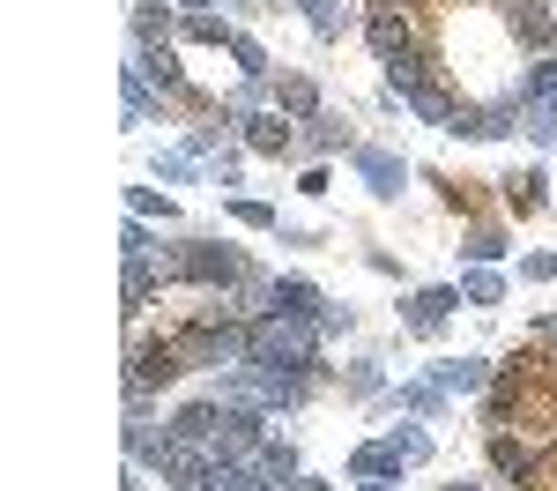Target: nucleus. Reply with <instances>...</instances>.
Masks as SVG:
<instances>
[{"label":"nucleus","instance_id":"423d86ee","mask_svg":"<svg viewBox=\"0 0 557 491\" xmlns=\"http://www.w3.org/2000/svg\"><path fill=\"white\" fill-rule=\"evenodd\" d=\"M275 306H283V312H312V283H283Z\"/></svg>","mask_w":557,"mask_h":491},{"label":"nucleus","instance_id":"39448f33","mask_svg":"<svg viewBox=\"0 0 557 491\" xmlns=\"http://www.w3.org/2000/svg\"><path fill=\"white\" fill-rule=\"evenodd\" d=\"M454 306V291H424V298H417V312H409V320H417V328H438V312Z\"/></svg>","mask_w":557,"mask_h":491},{"label":"nucleus","instance_id":"f03ea898","mask_svg":"<svg viewBox=\"0 0 557 491\" xmlns=\"http://www.w3.org/2000/svg\"><path fill=\"white\" fill-rule=\"evenodd\" d=\"M178 268H186V275H201V283H238V254H223V246H186Z\"/></svg>","mask_w":557,"mask_h":491},{"label":"nucleus","instance_id":"f257e3e1","mask_svg":"<svg viewBox=\"0 0 557 491\" xmlns=\"http://www.w3.org/2000/svg\"><path fill=\"white\" fill-rule=\"evenodd\" d=\"M246 343H253L260 365H312V335H305V328H283V312H275V320H260Z\"/></svg>","mask_w":557,"mask_h":491},{"label":"nucleus","instance_id":"7ed1b4c3","mask_svg":"<svg viewBox=\"0 0 557 491\" xmlns=\"http://www.w3.org/2000/svg\"><path fill=\"white\" fill-rule=\"evenodd\" d=\"M506 209H513V217H535V209H543V172L506 179Z\"/></svg>","mask_w":557,"mask_h":491},{"label":"nucleus","instance_id":"20e7f679","mask_svg":"<svg viewBox=\"0 0 557 491\" xmlns=\"http://www.w3.org/2000/svg\"><path fill=\"white\" fill-rule=\"evenodd\" d=\"M246 142H253L260 157H275V149H290V120H253V134H246Z\"/></svg>","mask_w":557,"mask_h":491}]
</instances>
